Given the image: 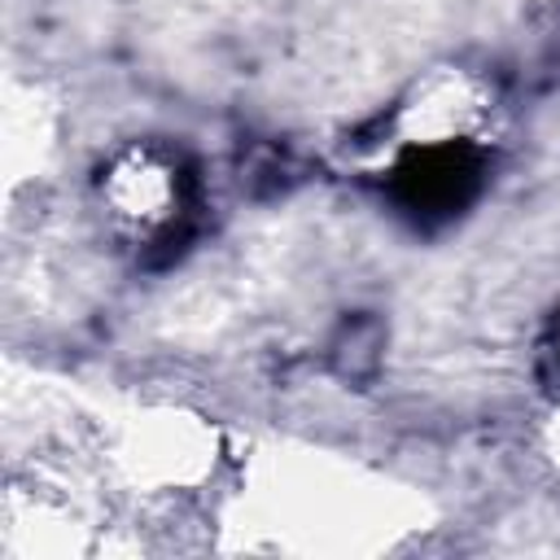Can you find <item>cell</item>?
Returning a JSON list of instances; mask_svg holds the SVG:
<instances>
[{
	"label": "cell",
	"instance_id": "1",
	"mask_svg": "<svg viewBox=\"0 0 560 560\" xmlns=\"http://www.w3.org/2000/svg\"><path fill=\"white\" fill-rule=\"evenodd\" d=\"M481 188V153L464 140L407 149L394 166V197L424 219H446L464 210Z\"/></svg>",
	"mask_w": 560,
	"mask_h": 560
}]
</instances>
